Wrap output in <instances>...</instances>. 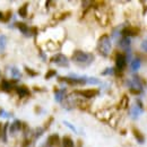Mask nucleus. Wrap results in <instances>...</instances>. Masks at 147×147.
I'll return each mask as SVG.
<instances>
[{
  "label": "nucleus",
  "instance_id": "f257e3e1",
  "mask_svg": "<svg viewBox=\"0 0 147 147\" xmlns=\"http://www.w3.org/2000/svg\"><path fill=\"white\" fill-rule=\"evenodd\" d=\"M71 59H73V61L75 63H77L79 66H83V67H86V66H90L93 62L94 55L92 53H87V52L77 50V51L74 52Z\"/></svg>",
  "mask_w": 147,
  "mask_h": 147
},
{
  "label": "nucleus",
  "instance_id": "f03ea898",
  "mask_svg": "<svg viewBox=\"0 0 147 147\" xmlns=\"http://www.w3.org/2000/svg\"><path fill=\"white\" fill-rule=\"evenodd\" d=\"M97 51L100 52V55L103 57H108L111 52V40L109 35L104 34L98 38L97 42Z\"/></svg>",
  "mask_w": 147,
  "mask_h": 147
},
{
  "label": "nucleus",
  "instance_id": "7ed1b4c3",
  "mask_svg": "<svg viewBox=\"0 0 147 147\" xmlns=\"http://www.w3.org/2000/svg\"><path fill=\"white\" fill-rule=\"evenodd\" d=\"M51 61L55 62V65L60 66V67H68L69 66V60L67 59V57L61 53H58V55H53L51 58Z\"/></svg>",
  "mask_w": 147,
  "mask_h": 147
},
{
  "label": "nucleus",
  "instance_id": "20e7f679",
  "mask_svg": "<svg viewBox=\"0 0 147 147\" xmlns=\"http://www.w3.org/2000/svg\"><path fill=\"white\" fill-rule=\"evenodd\" d=\"M126 65H127L126 55H122V53H117V55H115V67H117V69L121 71V70L125 69Z\"/></svg>",
  "mask_w": 147,
  "mask_h": 147
},
{
  "label": "nucleus",
  "instance_id": "39448f33",
  "mask_svg": "<svg viewBox=\"0 0 147 147\" xmlns=\"http://www.w3.org/2000/svg\"><path fill=\"white\" fill-rule=\"evenodd\" d=\"M138 32L139 30L136 28V27H132V26H128V27H125L121 32V34L123 35V37H129V36H136L138 35Z\"/></svg>",
  "mask_w": 147,
  "mask_h": 147
},
{
  "label": "nucleus",
  "instance_id": "423d86ee",
  "mask_svg": "<svg viewBox=\"0 0 147 147\" xmlns=\"http://www.w3.org/2000/svg\"><path fill=\"white\" fill-rule=\"evenodd\" d=\"M76 94H79L86 98H91V97H94L98 94V91L97 90H82V91H76Z\"/></svg>",
  "mask_w": 147,
  "mask_h": 147
},
{
  "label": "nucleus",
  "instance_id": "0eeeda50",
  "mask_svg": "<svg viewBox=\"0 0 147 147\" xmlns=\"http://www.w3.org/2000/svg\"><path fill=\"white\" fill-rule=\"evenodd\" d=\"M59 143V136L58 135H52L48 138L47 140V146L48 147H55Z\"/></svg>",
  "mask_w": 147,
  "mask_h": 147
},
{
  "label": "nucleus",
  "instance_id": "6e6552de",
  "mask_svg": "<svg viewBox=\"0 0 147 147\" xmlns=\"http://www.w3.org/2000/svg\"><path fill=\"white\" fill-rule=\"evenodd\" d=\"M16 93L20 97H25V96L30 95V90L26 86H18V87H16Z\"/></svg>",
  "mask_w": 147,
  "mask_h": 147
},
{
  "label": "nucleus",
  "instance_id": "1a4fd4ad",
  "mask_svg": "<svg viewBox=\"0 0 147 147\" xmlns=\"http://www.w3.org/2000/svg\"><path fill=\"white\" fill-rule=\"evenodd\" d=\"M22 129V122L19 121V120H15L11 125H10V134L13 135H15L17 131H19Z\"/></svg>",
  "mask_w": 147,
  "mask_h": 147
},
{
  "label": "nucleus",
  "instance_id": "9d476101",
  "mask_svg": "<svg viewBox=\"0 0 147 147\" xmlns=\"http://www.w3.org/2000/svg\"><path fill=\"white\" fill-rule=\"evenodd\" d=\"M62 147H75L74 140L69 136H65L62 138Z\"/></svg>",
  "mask_w": 147,
  "mask_h": 147
},
{
  "label": "nucleus",
  "instance_id": "9b49d317",
  "mask_svg": "<svg viewBox=\"0 0 147 147\" xmlns=\"http://www.w3.org/2000/svg\"><path fill=\"white\" fill-rule=\"evenodd\" d=\"M7 45V37L6 35H0V53H2Z\"/></svg>",
  "mask_w": 147,
  "mask_h": 147
},
{
  "label": "nucleus",
  "instance_id": "f8f14e48",
  "mask_svg": "<svg viewBox=\"0 0 147 147\" xmlns=\"http://www.w3.org/2000/svg\"><path fill=\"white\" fill-rule=\"evenodd\" d=\"M140 66H142V62H140L139 59H134V60L131 61V69H132L134 71L138 70V69L140 68Z\"/></svg>",
  "mask_w": 147,
  "mask_h": 147
},
{
  "label": "nucleus",
  "instance_id": "ddd939ff",
  "mask_svg": "<svg viewBox=\"0 0 147 147\" xmlns=\"http://www.w3.org/2000/svg\"><path fill=\"white\" fill-rule=\"evenodd\" d=\"M17 26H18L19 31H20L23 34H25V35H28L27 33L30 32V28L26 26V24H24V23H17Z\"/></svg>",
  "mask_w": 147,
  "mask_h": 147
},
{
  "label": "nucleus",
  "instance_id": "4468645a",
  "mask_svg": "<svg viewBox=\"0 0 147 147\" xmlns=\"http://www.w3.org/2000/svg\"><path fill=\"white\" fill-rule=\"evenodd\" d=\"M120 45L125 49V50H129V45H130V40L129 37H123L120 40Z\"/></svg>",
  "mask_w": 147,
  "mask_h": 147
},
{
  "label": "nucleus",
  "instance_id": "2eb2a0df",
  "mask_svg": "<svg viewBox=\"0 0 147 147\" xmlns=\"http://www.w3.org/2000/svg\"><path fill=\"white\" fill-rule=\"evenodd\" d=\"M1 87H2V90L3 91H6V92H9L10 90H11V87H13V85H11V83L10 82H8V80H2V83H1Z\"/></svg>",
  "mask_w": 147,
  "mask_h": 147
},
{
  "label": "nucleus",
  "instance_id": "dca6fc26",
  "mask_svg": "<svg viewBox=\"0 0 147 147\" xmlns=\"http://www.w3.org/2000/svg\"><path fill=\"white\" fill-rule=\"evenodd\" d=\"M10 74H11V77L15 78V79H19V78L22 77V74L19 71V69H17L16 67H13V68H11Z\"/></svg>",
  "mask_w": 147,
  "mask_h": 147
},
{
  "label": "nucleus",
  "instance_id": "f3484780",
  "mask_svg": "<svg viewBox=\"0 0 147 147\" xmlns=\"http://www.w3.org/2000/svg\"><path fill=\"white\" fill-rule=\"evenodd\" d=\"M65 92H66L65 90H59L58 92H55V101H57V102H61V101H62Z\"/></svg>",
  "mask_w": 147,
  "mask_h": 147
},
{
  "label": "nucleus",
  "instance_id": "a211bd4d",
  "mask_svg": "<svg viewBox=\"0 0 147 147\" xmlns=\"http://www.w3.org/2000/svg\"><path fill=\"white\" fill-rule=\"evenodd\" d=\"M27 5H23L20 8H19V16H22V17H26L27 16Z\"/></svg>",
  "mask_w": 147,
  "mask_h": 147
},
{
  "label": "nucleus",
  "instance_id": "6ab92c4d",
  "mask_svg": "<svg viewBox=\"0 0 147 147\" xmlns=\"http://www.w3.org/2000/svg\"><path fill=\"white\" fill-rule=\"evenodd\" d=\"M7 128H8V123H5L3 125V128H2V134H1V137H2L3 143H7Z\"/></svg>",
  "mask_w": 147,
  "mask_h": 147
},
{
  "label": "nucleus",
  "instance_id": "aec40b11",
  "mask_svg": "<svg viewBox=\"0 0 147 147\" xmlns=\"http://www.w3.org/2000/svg\"><path fill=\"white\" fill-rule=\"evenodd\" d=\"M134 135L136 136V138H137V140H138V143H144V137H143V135H140L139 134V131L137 130V129H134Z\"/></svg>",
  "mask_w": 147,
  "mask_h": 147
},
{
  "label": "nucleus",
  "instance_id": "412c9836",
  "mask_svg": "<svg viewBox=\"0 0 147 147\" xmlns=\"http://www.w3.org/2000/svg\"><path fill=\"white\" fill-rule=\"evenodd\" d=\"M86 83H88V84H100V80L97 78H94V77H87Z\"/></svg>",
  "mask_w": 147,
  "mask_h": 147
},
{
  "label": "nucleus",
  "instance_id": "4be33fe9",
  "mask_svg": "<svg viewBox=\"0 0 147 147\" xmlns=\"http://www.w3.org/2000/svg\"><path fill=\"white\" fill-rule=\"evenodd\" d=\"M55 74H57L55 73V70H49V71L47 73V75H45V78H47V79H49V78H51L52 76H55Z\"/></svg>",
  "mask_w": 147,
  "mask_h": 147
},
{
  "label": "nucleus",
  "instance_id": "5701e85b",
  "mask_svg": "<svg viewBox=\"0 0 147 147\" xmlns=\"http://www.w3.org/2000/svg\"><path fill=\"white\" fill-rule=\"evenodd\" d=\"M63 123H65V125H66L68 128H70L71 130H73V131H75V132H76V128L74 127L73 125H70V123H69V122H67V121H63Z\"/></svg>",
  "mask_w": 147,
  "mask_h": 147
},
{
  "label": "nucleus",
  "instance_id": "b1692460",
  "mask_svg": "<svg viewBox=\"0 0 147 147\" xmlns=\"http://www.w3.org/2000/svg\"><path fill=\"white\" fill-rule=\"evenodd\" d=\"M103 75H108V74H113V70H112V68H108V70H105V71H103Z\"/></svg>",
  "mask_w": 147,
  "mask_h": 147
},
{
  "label": "nucleus",
  "instance_id": "393cba45",
  "mask_svg": "<svg viewBox=\"0 0 147 147\" xmlns=\"http://www.w3.org/2000/svg\"><path fill=\"white\" fill-rule=\"evenodd\" d=\"M142 48H143L145 51H147V41H144V42L142 43Z\"/></svg>",
  "mask_w": 147,
  "mask_h": 147
},
{
  "label": "nucleus",
  "instance_id": "a878e982",
  "mask_svg": "<svg viewBox=\"0 0 147 147\" xmlns=\"http://www.w3.org/2000/svg\"><path fill=\"white\" fill-rule=\"evenodd\" d=\"M26 71L30 74V75H32V76H35L36 75V73H34V71H32V70H30L28 68H26Z\"/></svg>",
  "mask_w": 147,
  "mask_h": 147
},
{
  "label": "nucleus",
  "instance_id": "bb28decb",
  "mask_svg": "<svg viewBox=\"0 0 147 147\" xmlns=\"http://www.w3.org/2000/svg\"><path fill=\"white\" fill-rule=\"evenodd\" d=\"M2 128H3V126L0 123V137H1V134H2Z\"/></svg>",
  "mask_w": 147,
  "mask_h": 147
},
{
  "label": "nucleus",
  "instance_id": "cd10ccee",
  "mask_svg": "<svg viewBox=\"0 0 147 147\" xmlns=\"http://www.w3.org/2000/svg\"><path fill=\"white\" fill-rule=\"evenodd\" d=\"M2 18H3V13H1V11H0V20H1Z\"/></svg>",
  "mask_w": 147,
  "mask_h": 147
}]
</instances>
